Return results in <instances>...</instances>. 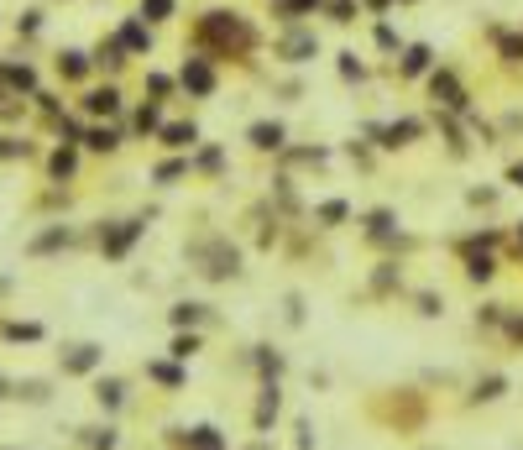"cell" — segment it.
<instances>
[{
	"instance_id": "obj_8",
	"label": "cell",
	"mask_w": 523,
	"mask_h": 450,
	"mask_svg": "<svg viewBox=\"0 0 523 450\" xmlns=\"http://www.w3.org/2000/svg\"><path fill=\"white\" fill-rule=\"evenodd\" d=\"M513 183H523V163H518V168H513Z\"/></svg>"
},
{
	"instance_id": "obj_5",
	"label": "cell",
	"mask_w": 523,
	"mask_h": 450,
	"mask_svg": "<svg viewBox=\"0 0 523 450\" xmlns=\"http://www.w3.org/2000/svg\"><path fill=\"white\" fill-rule=\"evenodd\" d=\"M69 367H74V372H84V367H95V346H84V351H79L74 362H69Z\"/></svg>"
},
{
	"instance_id": "obj_2",
	"label": "cell",
	"mask_w": 523,
	"mask_h": 450,
	"mask_svg": "<svg viewBox=\"0 0 523 450\" xmlns=\"http://www.w3.org/2000/svg\"><path fill=\"white\" fill-rule=\"evenodd\" d=\"M89 110H115V95H110V89H100V95H89Z\"/></svg>"
},
{
	"instance_id": "obj_6",
	"label": "cell",
	"mask_w": 523,
	"mask_h": 450,
	"mask_svg": "<svg viewBox=\"0 0 523 450\" xmlns=\"http://www.w3.org/2000/svg\"><path fill=\"white\" fill-rule=\"evenodd\" d=\"M100 403H120V382H100Z\"/></svg>"
},
{
	"instance_id": "obj_4",
	"label": "cell",
	"mask_w": 523,
	"mask_h": 450,
	"mask_svg": "<svg viewBox=\"0 0 523 450\" xmlns=\"http://www.w3.org/2000/svg\"><path fill=\"white\" fill-rule=\"evenodd\" d=\"M183 79H189V84H194V89H209V69H199V63H194V69H189V74H183Z\"/></svg>"
},
{
	"instance_id": "obj_3",
	"label": "cell",
	"mask_w": 523,
	"mask_h": 450,
	"mask_svg": "<svg viewBox=\"0 0 523 450\" xmlns=\"http://www.w3.org/2000/svg\"><path fill=\"white\" fill-rule=\"evenodd\" d=\"M168 142H173V147H183V142H194V126H168Z\"/></svg>"
},
{
	"instance_id": "obj_7",
	"label": "cell",
	"mask_w": 523,
	"mask_h": 450,
	"mask_svg": "<svg viewBox=\"0 0 523 450\" xmlns=\"http://www.w3.org/2000/svg\"><path fill=\"white\" fill-rule=\"evenodd\" d=\"M173 11V0H146V16H168Z\"/></svg>"
},
{
	"instance_id": "obj_1",
	"label": "cell",
	"mask_w": 523,
	"mask_h": 450,
	"mask_svg": "<svg viewBox=\"0 0 523 450\" xmlns=\"http://www.w3.org/2000/svg\"><path fill=\"white\" fill-rule=\"evenodd\" d=\"M251 142L257 147H283V126H251Z\"/></svg>"
}]
</instances>
